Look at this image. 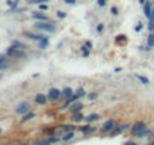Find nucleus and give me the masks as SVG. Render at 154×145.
<instances>
[{
  "instance_id": "f257e3e1",
  "label": "nucleus",
  "mask_w": 154,
  "mask_h": 145,
  "mask_svg": "<svg viewBox=\"0 0 154 145\" xmlns=\"http://www.w3.org/2000/svg\"><path fill=\"white\" fill-rule=\"evenodd\" d=\"M35 29L41 30V32H47V33H56L57 32V26L52 21H38V23H35Z\"/></svg>"
},
{
  "instance_id": "f03ea898",
  "label": "nucleus",
  "mask_w": 154,
  "mask_h": 145,
  "mask_svg": "<svg viewBox=\"0 0 154 145\" xmlns=\"http://www.w3.org/2000/svg\"><path fill=\"white\" fill-rule=\"evenodd\" d=\"M147 129V124L144 123V121H136V123L131 126V129H130V133H131V136H139L144 130Z\"/></svg>"
},
{
  "instance_id": "7ed1b4c3",
  "label": "nucleus",
  "mask_w": 154,
  "mask_h": 145,
  "mask_svg": "<svg viewBox=\"0 0 154 145\" xmlns=\"http://www.w3.org/2000/svg\"><path fill=\"white\" fill-rule=\"evenodd\" d=\"M8 56H12V58H17V59H21V58H26L24 55V50H21V48H17L15 45H11L6 52Z\"/></svg>"
},
{
  "instance_id": "20e7f679",
  "label": "nucleus",
  "mask_w": 154,
  "mask_h": 145,
  "mask_svg": "<svg viewBox=\"0 0 154 145\" xmlns=\"http://www.w3.org/2000/svg\"><path fill=\"white\" fill-rule=\"evenodd\" d=\"M115 127H116V119H107L106 123L101 126V133L107 135V133H111Z\"/></svg>"
},
{
  "instance_id": "39448f33",
  "label": "nucleus",
  "mask_w": 154,
  "mask_h": 145,
  "mask_svg": "<svg viewBox=\"0 0 154 145\" xmlns=\"http://www.w3.org/2000/svg\"><path fill=\"white\" fill-rule=\"evenodd\" d=\"M47 97H49V100H50V101H57V100H60V98H62V91H60V89H57V88H52V89L49 91Z\"/></svg>"
},
{
  "instance_id": "423d86ee",
  "label": "nucleus",
  "mask_w": 154,
  "mask_h": 145,
  "mask_svg": "<svg viewBox=\"0 0 154 145\" xmlns=\"http://www.w3.org/2000/svg\"><path fill=\"white\" fill-rule=\"evenodd\" d=\"M29 110H30V104H29V101H21V103L17 106L15 113H18V115H24V113H27Z\"/></svg>"
},
{
  "instance_id": "0eeeda50",
  "label": "nucleus",
  "mask_w": 154,
  "mask_h": 145,
  "mask_svg": "<svg viewBox=\"0 0 154 145\" xmlns=\"http://www.w3.org/2000/svg\"><path fill=\"white\" fill-rule=\"evenodd\" d=\"M127 129H128V124H121V126H116L109 135H111V136H118V135H122Z\"/></svg>"
},
{
  "instance_id": "6e6552de",
  "label": "nucleus",
  "mask_w": 154,
  "mask_h": 145,
  "mask_svg": "<svg viewBox=\"0 0 154 145\" xmlns=\"http://www.w3.org/2000/svg\"><path fill=\"white\" fill-rule=\"evenodd\" d=\"M80 132L83 133V135H92V133H95L97 132V129L94 127V126H91V124H85V126H82L80 127Z\"/></svg>"
},
{
  "instance_id": "1a4fd4ad",
  "label": "nucleus",
  "mask_w": 154,
  "mask_h": 145,
  "mask_svg": "<svg viewBox=\"0 0 154 145\" xmlns=\"http://www.w3.org/2000/svg\"><path fill=\"white\" fill-rule=\"evenodd\" d=\"M82 109H83V103L82 101H74L71 106H70V113L73 115V113H77V112H82Z\"/></svg>"
},
{
  "instance_id": "9d476101",
  "label": "nucleus",
  "mask_w": 154,
  "mask_h": 145,
  "mask_svg": "<svg viewBox=\"0 0 154 145\" xmlns=\"http://www.w3.org/2000/svg\"><path fill=\"white\" fill-rule=\"evenodd\" d=\"M76 130V126L74 124H62V126H59V129H57V132L60 133V132H74Z\"/></svg>"
},
{
  "instance_id": "9b49d317",
  "label": "nucleus",
  "mask_w": 154,
  "mask_h": 145,
  "mask_svg": "<svg viewBox=\"0 0 154 145\" xmlns=\"http://www.w3.org/2000/svg\"><path fill=\"white\" fill-rule=\"evenodd\" d=\"M49 101V97L47 95H44V94H36L35 95V103L38 104H46Z\"/></svg>"
},
{
  "instance_id": "f8f14e48",
  "label": "nucleus",
  "mask_w": 154,
  "mask_h": 145,
  "mask_svg": "<svg viewBox=\"0 0 154 145\" xmlns=\"http://www.w3.org/2000/svg\"><path fill=\"white\" fill-rule=\"evenodd\" d=\"M151 12H153V5H151L150 2H147V3L144 5V14H145V17H147L148 20H151Z\"/></svg>"
},
{
  "instance_id": "ddd939ff",
  "label": "nucleus",
  "mask_w": 154,
  "mask_h": 145,
  "mask_svg": "<svg viewBox=\"0 0 154 145\" xmlns=\"http://www.w3.org/2000/svg\"><path fill=\"white\" fill-rule=\"evenodd\" d=\"M71 95H74V91H73L70 86H67V88H63V89H62V98H63V100L70 98Z\"/></svg>"
},
{
  "instance_id": "4468645a",
  "label": "nucleus",
  "mask_w": 154,
  "mask_h": 145,
  "mask_svg": "<svg viewBox=\"0 0 154 145\" xmlns=\"http://www.w3.org/2000/svg\"><path fill=\"white\" fill-rule=\"evenodd\" d=\"M32 17H33L35 20H38V21H50V18H49L46 14H41V12H33Z\"/></svg>"
},
{
  "instance_id": "2eb2a0df",
  "label": "nucleus",
  "mask_w": 154,
  "mask_h": 145,
  "mask_svg": "<svg viewBox=\"0 0 154 145\" xmlns=\"http://www.w3.org/2000/svg\"><path fill=\"white\" fill-rule=\"evenodd\" d=\"M100 119V115L98 113H91V115H88V116H85V121L88 124H92L94 121H98Z\"/></svg>"
},
{
  "instance_id": "dca6fc26",
  "label": "nucleus",
  "mask_w": 154,
  "mask_h": 145,
  "mask_svg": "<svg viewBox=\"0 0 154 145\" xmlns=\"http://www.w3.org/2000/svg\"><path fill=\"white\" fill-rule=\"evenodd\" d=\"M83 119H85V115L82 112H77V113L71 115V121H73V123H80V121H83Z\"/></svg>"
},
{
  "instance_id": "f3484780",
  "label": "nucleus",
  "mask_w": 154,
  "mask_h": 145,
  "mask_svg": "<svg viewBox=\"0 0 154 145\" xmlns=\"http://www.w3.org/2000/svg\"><path fill=\"white\" fill-rule=\"evenodd\" d=\"M38 45H39V48H42V50H44V48H47V45H49V38L44 36L42 39H39V41H38Z\"/></svg>"
},
{
  "instance_id": "a211bd4d",
  "label": "nucleus",
  "mask_w": 154,
  "mask_h": 145,
  "mask_svg": "<svg viewBox=\"0 0 154 145\" xmlns=\"http://www.w3.org/2000/svg\"><path fill=\"white\" fill-rule=\"evenodd\" d=\"M26 36L30 38V39H35V41H39L44 38V35H38V33H30V32H26Z\"/></svg>"
},
{
  "instance_id": "6ab92c4d",
  "label": "nucleus",
  "mask_w": 154,
  "mask_h": 145,
  "mask_svg": "<svg viewBox=\"0 0 154 145\" xmlns=\"http://www.w3.org/2000/svg\"><path fill=\"white\" fill-rule=\"evenodd\" d=\"M32 118H35V113L33 112H27V113L23 115V118H21V123H27V121L32 119Z\"/></svg>"
},
{
  "instance_id": "aec40b11",
  "label": "nucleus",
  "mask_w": 154,
  "mask_h": 145,
  "mask_svg": "<svg viewBox=\"0 0 154 145\" xmlns=\"http://www.w3.org/2000/svg\"><path fill=\"white\" fill-rule=\"evenodd\" d=\"M74 138V132H67V133H65L63 136H62V141L63 142H67V141H71Z\"/></svg>"
},
{
  "instance_id": "412c9836",
  "label": "nucleus",
  "mask_w": 154,
  "mask_h": 145,
  "mask_svg": "<svg viewBox=\"0 0 154 145\" xmlns=\"http://www.w3.org/2000/svg\"><path fill=\"white\" fill-rule=\"evenodd\" d=\"M53 142L50 141V139H42V141H36L33 145H52Z\"/></svg>"
},
{
  "instance_id": "4be33fe9",
  "label": "nucleus",
  "mask_w": 154,
  "mask_h": 145,
  "mask_svg": "<svg viewBox=\"0 0 154 145\" xmlns=\"http://www.w3.org/2000/svg\"><path fill=\"white\" fill-rule=\"evenodd\" d=\"M29 5H41V3H49V0H27Z\"/></svg>"
},
{
  "instance_id": "5701e85b",
  "label": "nucleus",
  "mask_w": 154,
  "mask_h": 145,
  "mask_svg": "<svg viewBox=\"0 0 154 145\" xmlns=\"http://www.w3.org/2000/svg\"><path fill=\"white\" fill-rule=\"evenodd\" d=\"M136 79H138L142 85H150V80H148L145 76H139V74H138V76H136Z\"/></svg>"
},
{
  "instance_id": "b1692460",
  "label": "nucleus",
  "mask_w": 154,
  "mask_h": 145,
  "mask_svg": "<svg viewBox=\"0 0 154 145\" xmlns=\"http://www.w3.org/2000/svg\"><path fill=\"white\" fill-rule=\"evenodd\" d=\"M148 45H150L151 48L154 47V33H153V32L148 35Z\"/></svg>"
},
{
  "instance_id": "393cba45",
  "label": "nucleus",
  "mask_w": 154,
  "mask_h": 145,
  "mask_svg": "<svg viewBox=\"0 0 154 145\" xmlns=\"http://www.w3.org/2000/svg\"><path fill=\"white\" fill-rule=\"evenodd\" d=\"M74 92L80 97V98H82V97H86V91H85L83 88H79V89H77V91H74Z\"/></svg>"
},
{
  "instance_id": "a878e982",
  "label": "nucleus",
  "mask_w": 154,
  "mask_h": 145,
  "mask_svg": "<svg viewBox=\"0 0 154 145\" xmlns=\"http://www.w3.org/2000/svg\"><path fill=\"white\" fill-rule=\"evenodd\" d=\"M150 135H153V133H151V130L145 129V130H144V132H142V133H141V135L138 136V138H147V136H150Z\"/></svg>"
},
{
  "instance_id": "bb28decb",
  "label": "nucleus",
  "mask_w": 154,
  "mask_h": 145,
  "mask_svg": "<svg viewBox=\"0 0 154 145\" xmlns=\"http://www.w3.org/2000/svg\"><path fill=\"white\" fill-rule=\"evenodd\" d=\"M56 15H57V18H60V20L67 18V12H65V11H57V12H56Z\"/></svg>"
},
{
  "instance_id": "cd10ccee",
  "label": "nucleus",
  "mask_w": 154,
  "mask_h": 145,
  "mask_svg": "<svg viewBox=\"0 0 154 145\" xmlns=\"http://www.w3.org/2000/svg\"><path fill=\"white\" fill-rule=\"evenodd\" d=\"M12 45H15V47L21 48V50H24V48H26V45H24V44H21L20 41H14V42H12Z\"/></svg>"
},
{
  "instance_id": "c85d7f7f",
  "label": "nucleus",
  "mask_w": 154,
  "mask_h": 145,
  "mask_svg": "<svg viewBox=\"0 0 154 145\" xmlns=\"http://www.w3.org/2000/svg\"><path fill=\"white\" fill-rule=\"evenodd\" d=\"M148 30H150V32L154 30V20H150V21H148Z\"/></svg>"
},
{
  "instance_id": "c756f323",
  "label": "nucleus",
  "mask_w": 154,
  "mask_h": 145,
  "mask_svg": "<svg viewBox=\"0 0 154 145\" xmlns=\"http://www.w3.org/2000/svg\"><path fill=\"white\" fill-rule=\"evenodd\" d=\"M83 47H85V48H88V50H91V48H92V42H91V41H85Z\"/></svg>"
},
{
  "instance_id": "7c9ffc66",
  "label": "nucleus",
  "mask_w": 154,
  "mask_h": 145,
  "mask_svg": "<svg viewBox=\"0 0 154 145\" xmlns=\"http://www.w3.org/2000/svg\"><path fill=\"white\" fill-rule=\"evenodd\" d=\"M106 3H107V0H97V5H98L100 8L106 6Z\"/></svg>"
},
{
  "instance_id": "2f4dec72",
  "label": "nucleus",
  "mask_w": 154,
  "mask_h": 145,
  "mask_svg": "<svg viewBox=\"0 0 154 145\" xmlns=\"http://www.w3.org/2000/svg\"><path fill=\"white\" fill-rule=\"evenodd\" d=\"M39 9H41V11H49V5H47V3H41V5H39Z\"/></svg>"
},
{
  "instance_id": "473e14b6",
  "label": "nucleus",
  "mask_w": 154,
  "mask_h": 145,
  "mask_svg": "<svg viewBox=\"0 0 154 145\" xmlns=\"http://www.w3.org/2000/svg\"><path fill=\"white\" fill-rule=\"evenodd\" d=\"M111 12H112V15H118V14H119V11H118L116 6H112V8H111Z\"/></svg>"
},
{
  "instance_id": "72a5a7b5",
  "label": "nucleus",
  "mask_w": 154,
  "mask_h": 145,
  "mask_svg": "<svg viewBox=\"0 0 154 145\" xmlns=\"http://www.w3.org/2000/svg\"><path fill=\"white\" fill-rule=\"evenodd\" d=\"M97 97H98V95H97V92H91L89 95H88V98H89V100H95Z\"/></svg>"
},
{
  "instance_id": "f704fd0d",
  "label": "nucleus",
  "mask_w": 154,
  "mask_h": 145,
  "mask_svg": "<svg viewBox=\"0 0 154 145\" xmlns=\"http://www.w3.org/2000/svg\"><path fill=\"white\" fill-rule=\"evenodd\" d=\"M63 2L67 3V5H71V6H74V5L77 3V0H63Z\"/></svg>"
},
{
  "instance_id": "c9c22d12",
  "label": "nucleus",
  "mask_w": 154,
  "mask_h": 145,
  "mask_svg": "<svg viewBox=\"0 0 154 145\" xmlns=\"http://www.w3.org/2000/svg\"><path fill=\"white\" fill-rule=\"evenodd\" d=\"M125 41V35H119L116 36V42H124Z\"/></svg>"
},
{
  "instance_id": "e433bc0d",
  "label": "nucleus",
  "mask_w": 154,
  "mask_h": 145,
  "mask_svg": "<svg viewBox=\"0 0 154 145\" xmlns=\"http://www.w3.org/2000/svg\"><path fill=\"white\" fill-rule=\"evenodd\" d=\"M9 67V64L8 62H2V64H0V70H6Z\"/></svg>"
},
{
  "instance_id": "4c0bfd02",
  "label": "nucleus",
  "mask_w": 154,
  "mask_h": 145,
  "mask_svg": "<svg viewBox=\"0 0 154 145\" xmlns=\"http://www.w3.org/2000/svg\"><path fill=\"white\" fill-rule=\"evenodd\" d=\"M124 145H139L138 142H135V141H125L124 142Z\"/></svg>"
},
{
  "instance_id": "58836bf2",
  "label": "nucleus",
  "mask_w": 154,
  "mask_h": 145,
  "mask_svg": "<svg viewBox=\"0 0 154 145\" xmlns=\"http://www.w3.org/2000/svg\"><path fill=\"white\" fill-rule=\"evenodd\" d=\"M103 29H104V26H103V23H100L98 26H97V32L100 33V32H103Z\"/></svg>"
},
{
  "instance_id": "ea45409f",
  "label": "nucleus",
  "mask_w": 154,
  "mask_h": 145,
  "mask_svg": "<svg viewBox=\"0 0 154 145\" xmlns=\"http://www.w3.org/2000/svg\"><path fill=\"white\" fill-rule=\"evenodd\" d=\"M2 62H6V55H0V64Z\"/></svg>"
},
{
  "instance_id": "a19ab883",
  "label": "nucleus",
  "mask_w": 154,
  "mask_h": 145,
  "mask_svg": "<svg viewBox=\"0 0 154 145\" xmlns=\"http://www.w3.org/2000/svg\"><path fill=\"white\" fill-rule=\"evenodd\" d=\"M135 29H136L138 32H139V30H142V23H138V26H136Z\"/></svg>"
},
{
  "instance_id": "79ce46f5",
  "label": "nucleus",
  "mask_w": 154,
  "mask_h": 145,
  "mask_svg": "<svg viewBox=\"0 0 154 145\" xmlns=\"http://www.w3.org/2000/svg\"><path fill=\"white\" fill-rule=\"evenodd\" d=\"M147 2H148V0H139V3H141V5H142V6H144V5H145V3H147Z\"/></svg>"
},
{
  "instance_id": "37998d69",
  "label": "nucleus",
  "mask_w": 154,
  "mask_h": 145,
  "mask_svg": "<svg viewBox=\"0 0 154 145\" xmlns=\"http://www.w3.org/2000/svg\"><path fill=\"white\" fill-rule=\"evenodd\" d=\"M151 20H154V6H153V12H151Z\"/></svg>"
},
{
  "instance_id": "c03bdc74",
  "label": "nucleus",
  "mask_w": 154,
  "mask_h": 145,
  "mask_svg": "<svg viewBox=\"0 0 154 145\" xmlns=\"http://www.w3.org/2000/svg\"><path fill=\"white\" fill-rule=\"evenodd\" d=\"M20 145H32V144H29V142H21Z\"/></svg>"
},
{
  "instance_id": "a18cd8bd",
  "label": "nucleus",
  "mask_w": 154,
  "mask_h": 145,
  "mask_svg": "<svg viewBox=\"0 0 154 145\" xmlns=\"http://www.w3.org/2000/svg\"><path fill=\"white\" fill-rule=\"evenodd\" d=\"M147 145H154V141H151L150 144H147Z\"/></svg>"
},
{
  "instance_id": "49530a36",
  "label": "nucleus",
  "mask_w": 154,
  "mask_h": 145,
  "mask_svg": "<svg viewBox=\"0 0 154 145\" xmlns=\"http://www.w3.org/2000/svg\"><path fill=\"white\" fill-rule=\"evenodd\" d=\"M0 135H2V129H0Z\"/></svg>"
},
{
  "instance_id": "de8ad7c7",
  "label": "nucleus",
  "mask_w": 154,
  "mask_h": 145,
  "mask_svg": "<svg viewBox=\"0 0 154 145\" xmlns=\"http://www.w3.org/2000/svg\"><path fill=\"white\" fill-rule=\"evenodd\" d=\"M6 145H12V144H6Z\"/></svg>"
}]
</instances>
